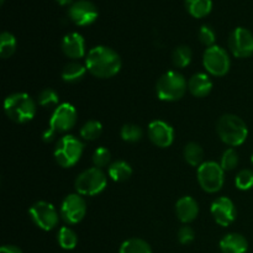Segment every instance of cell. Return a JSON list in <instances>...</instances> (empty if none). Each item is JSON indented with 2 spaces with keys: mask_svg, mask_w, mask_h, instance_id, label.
<instances>
[{
  "mask_svg": "<svg viewBox=\"0 0 253 253\" xmlns=\"http://www.w3.org/2000/svg\"><path fill=\"white\" fill-rule=\"evenodd\" d=\"M85 66L94 77L108 79L120 72L121 58L110 47L96 46L86 54Z\"/></svg>",
  "mask_w": 253,
  "mask_h": 253,
  "instance_id": "6da1fadb",
  "label": "cell"
},
{
  "mask_svg": "<svg viewBox=\"0 0 253 253\" xmlns=\"http://www.w3.org/2000/svg\"><path fill=\"white\" fill-rule=\"evenodd\" d=\"M216 131L222 142L231 147L241 146L249 136L246 123L234 114L222 115L217 121Z\"/></svg>",
  "mask_w": 253,
  "mask_h": 253,
  "instance_id": "7a4b0ae2",
  "label": "cell"
},
{
  "mask_svg": "<svg viewBox=\"0 0 253 253\" xmlns=\"http://www.w3.org/2000/svg\"><path fill=\"white\" fill-rule=\"evenodd\" d=\"M4 110L10 120L17 124H25L35 118L37 105L29 94L14 93L5 99Z\"/></svg>",
  "mask_w": 253,
  "mask_h": 253,
  "instance_id": "3957f363",
  "label": "cell"
},
{
  "mask_svg": "<svg viewBox=\"0 0 253 253\" xmlns=\"http://www.w3.org/2000/svg\"><path fill=\"white\" fill-rule=\"evenodd\" d=\"M188 90V82L182 73L169 71L163 74L157 82L156 91L160 100L177 101L184 96Z\"/></svg>",
  "mask_w": 253,
  "mask_h": 253,
  "instance_id": "277c9868",
  "label": "cell"
},
{
  "mask_svg": "<svg viewBox=\"0 0 253 253\" xmlns=\"http://www.w3.org/2000/svg\"><path fill=\"white\" fill-rule=\"evenodd\" d=\"M84 151V143L71 135L62 137L54 148V160L61 167L71 168L78 163Z\"/></svg>",
  "mask_w": 253,
  "mask_h": 253,
  "instance_id": "5b68a950",
  "label": "cell"
},
{
  "mask_svg": "<svg viewBox=\"0 0 253 253\" xmlns=\"http://www.w3.org/2000/svg\"><path fill=\"white\" fill-rule=\"evenodd\" d=\"M108 184L106 175L100 168H88L77 177L74 187L78 194L94 197L103 192Z\"/></svg>",
  "mask_w": 253,
  "mask_h": 253,
  "instance_id": "8992f818",
  "label": "cell"
},
{
  "mask_svg": "<svg viewBox=\"0 0 253 253\" xmlns=\"http://www.w3.org/2000/svg\"><path fill=\"white\" fill-rule=\"evenodd\" d=\"M224 172L221 166L214 161L204 162L198 168V182L204 192L207 193H216L224 185Z\"/></svg>",
  "mask_w": 253,
  "mask_h": 253,
  "instance_id": "52a82bcc",
  "label": "cell"
},
{
  "mask_svg": "<svg viewBox=\"0 0 253 253\" xmlns=\"http://www.w3.org/2000/svg\"><path fill=\"white\" fill-rule=\"evenodd\" d=\"M30 217L43 231H51L58 225L59 215L56 208L47 202H37L30 208Z\"/></svg>",
  "mask_w": 253,
  "mask_h": 253,
  "instance_id": "ba28073f",
  "label": "cell"
},
{
  "mask_svg": "<svg viewBox=\"0 0 253 253\" xmlns=\"http://www.w3.org/2000/svg\"><path fill=\"white\" fill-rule=\"evenodd\" d=\"M204 68L211 76L224 77L230 71V56L222 47L212 46L205 49L203 56Z\"/></svg>",
  "mask_w": 253,
  "mask_h": 253,
  "instance_id": "9c48e42d",
  "label": "cell"
},
{
  "mask_svg": "<svg viewBox=\"0 0 253 253\" xmlns=\"http://www.w3.org/2000/svg\"><path fill=\"white\" fill-rule=\"evenodd\" d=\"M78 114L76 108L69 103H63L54 109L53 114L49 120L48 128L57 135L72 130L76 126Z\"/></svg>",
  "mask_w": 253,
  "mask_h": 253,
  "instance_id": "30bf717a",
  "label": "cell"
},
{
  "mask_svg": "<svg viewBox=\"0 0 253 253\" xmlns=\"http://www.w3.org/2000/svg\"><path fill=\"white\" fill-rule=\"evenodd\" d=\"M229 48L237 58H247L253 54V34L245 27H237L230 34Z\"/></svg>",
  "mask_w": 253,
  "mask_h": 253,
  "instance_id": "8fae6325",
  "label": "cell"
},
{
  "mask_svg": "<svg viewBox=\"0 0 253 253\" xmlns=\"http://www.w3.org/2000/svg\"><path fill=\"white\" fill-rule=\"evenodd\" d=\"M86 214V203L81 194H69L61 205V216L67 224H78Z\"/></svg>",
  "mask_w": 253,
  "mask_h": 253,
  "instance_id": "7c38bea8",
  "label": "cell"
},
{
  "mask_svg": "<svg viewBox=\"0 0 253 253\" xmlns=\"http://www.w3.org/2000/svg\"><path fill=\"white\" fill-rule=\"evenodd\" d=\"M68 16L77 26H88L98 19L99 11L89 0H77L69 6Z\"/></svg>",
  "mask_w": 253,
  "mask_h": 253,
  "instance_id": "4fadbf2b",
  "label": "cell"
},
{
  "mask_svg": "<svg viewBox=\"0 0 253 253\" xmlns=\"http://www.w3.org/2000/svg\"><path fill=\"white\" fill-rule=\"evenodd\" d=\"M215 222L222 227L230 226L236 219V207L234 202L227 197H220L212 202L210 208Z\"/></svg>",
  "mask_w": 253,
  "mask_h": 253,
  "instance_id": "5bb4252c",
  "label": "cell"
},
{
  "mask_svg": "<svg viewBox=\"0 0 253 253\" xmlns=\"http://www.w3.org/2000/svg\"><path fill=\"white\" fill-rule=\"evenodd\" d=\"M148 137L157 147L167 148L174 141V130L166 121L155 120L148 125Z\"/></svg>",
  "mask_w": 253,
  "mask_h": 253,
  "instance_id": "9a60e30c",
  "label": "cell"
},
{
  "mask_svg": "<svg viewBox=\"0 0 253 253\" xmlns=\"http://www.w3.org/2000/svg\"><path fill=\"white\" fill-rule=\"evenodd\" d=\"M62 51L72 59L83 58L85 56V41L78 32H71L62 40Z\"/></svg>",
  "mask_w": 253,
  "mask_h": 253,
  "instance_id": "2e32d148",
  "label": "cell"
},
{
  "mask_svg": "<svg viewBox=\"0 0 253 253\" xmlns=\"http://www.w3.org/2000/svg\"><path fill=\"white\" fill-rule=\"evenodd\" d=\"M175 212L183 224H189L197 219L199 214V205L194 198L183 197L175 204Z\"/></svg>",
  "mask_w": 253,
  "mask_h": 253,
  "instance_id": "e0dca14e",
  "label": "cell"
},
{
  "mask_svg": "<svg viewBox=\"0 0 253 253\" xmlns=\"http://www.w3.org/2000/svg\"><path fill=\"white\" fill-rule=\"evenodd\" d=\"M220 250L222 253H246L249 250V242L241 234L232 232L222 237L220 241Z\"/></svg>",
  "mask_w": 253,
  "mask_h": 253,
  "instance_id": "ac0fdd59",
  "label": "cell"
},
{
  "mask_svg": "<svg viewBox=\"0 0 253 253\" xmlns=\"http://www.w3.org/2000/svg\"><path fill=\"white\" fill-rule=\"evenodd\" d=\"M188 89L192 95L197 98H204L209 95L212 89V82L205 73H197L188 81Z\"/></svg>",
  "mask_w": 253,
  "mask_h": 253,
  "instance_id": "d6986e66",
  "label": "cell"
},
{
  "mask_svg": "<svg viewBox=\"0 0 253 253\" xmlns=\"http://www.w3.org/2000/svg\"><path fill=\"white\" fill-rule=\"evenodd\" d=\"M86 71L88 69L85 64H82L79 62H69L62 71V79L67 83H76L84 78Z\"/></svg>",
  "mask_w": 253,
  "mask_h": 253,
  "instance_id": "ffe728a7",
  "label": "cell"
},
{
  "mask_svg": "<svg viewBox=\"0 0 253 253\" xmlns=\"http://www.w3.org/2000/svg\"><path fill=\"white\" fill-rule=\"evenodd\" d=\"M185 7L193 17L203 19L211 12L212 1L211 0H185Z\"/></svg>",
  "mask_w": 253,
  "mask_h": 253,
  "instance_id": "44dd1931",
  "label": "cell"
},
{
  "mask_svg": "<svg viewBox=\"0 0 253 253\" xmlns=\"http://www.w3.org/2000/svg\"><path fill=\"white\" fill-rule=\"evenodd\" d=\"M132 175V168L125 161H116L109 166V177L114 182H125Z\"/></svg>",
  "mask_w": 253,
  "mask_h": 253,
  "instance_id": "7402d4cb",
  "label": "cell"
},
{
  "mask_svg": "<svg viewBox=\"0 0 253 253\" xmlns=\"http://www.w3.org/2000/svg\"><path fill=\"white\" fill-rule=\"evenodd\" d=\"M184 160L193 167H200L204 160V150L197 142H189L184 147Z\"/></svg>",
  "mask_w": 253,
  "mask_h": 253,
  "instance_id": "603a6c76",
  "label": "cell"
},
{
  "mask_svg": "<svg viewBox=\"0 0 253 253\" xmlns=\"http://www.w3.org/2000/svg\"><path fill=\"white\" fill-rule=\"evenodd\" d=\"M119 253H152V249L145 240L128 239L123 242Z\"/></svg>",
  "mask_w": 253,
  "mask_h": 253,
  "instance_id": "cb8c5ba5",
  "label": "cell"
},
{
  "mask_svg": "<svg viewBox=\"0 0 253 253\" xmlns=\"http://www.w3.org/2000/svg\"><path fill=\"white\" fill-rule=\"evenodd\" d=\"M16 39L10 32L4 31L0 35V57L4 59L10 58L16 51Z\"/></svg>",
  "mask_w": 253,
  "mask_h": 253,
  "instance_id": "d4e9b609",
  "label": "cell"
},
{
  "mask_svg": "<svg viewBox=\"0 0 253 253\" xmlns=\"http://www.w3.org/2000/svg\"><path fill=\"white\" fill-rule=\"evenodd\" d=\"M57 240H58L59 246L63 250H73L76 249L77 244H78V236L74 232V230H72L71 227L63 226L59 229L58 235H57Z\"/></svg>",
  "mask_w": 253,
  "mask_h": 253,
  "instance_id": "484cf974",
  "label": "cell"
},
{
  "mask_svg": "<svg viewBox=\"0 0 253 253\" xmlns=\"http://www.w3.org/2000/svg\"><path fill=\"white\" fill-rule=\"evenodd\" d=\"M103 132V125L96 120H89L82 126L81 128V137L86 141H95L98 140Z\"/></svg>",
  "mask_w": 253,
  "mask_h": 253,
  "instance_id": "4316f807",
  "label": "cell"
},
{
  "mask_svg": "<svg viewBox=\"0 0 253 253\" xmlns=\"http://www.w3.org/2000/svg\"><path fill=\"white\" fill-rule=\"evenodd\" d=\"M192 49H190L189 46H178L177 48L173 51L172 59L173 64L178 68H184V67L189 66L190 62H192Z\"/></svg>",
  "mask_w": 253,
  "mask_h": 253,
  "instance_id": "83f0119b",
  "label": "cell"
},
{
  "mask_svg": "<svg viewBox=\"0 0 253 253\" xmlns=\"http://www.w3.org/2000/svg\"><path fill=\"white\" fill-rule=\"evenodd\" d=\"M120 135L121 138L126 142H137L142 138L143 131L140 126L135 125V124H125L121 127Z\"/></svg>",
  "mask_w": 253,
  "mask_h": 253,
  "instance_id": "f1b7e54d",
  "label": "cell"
},
{
  "mask_svg": "<svg viewBox=\"0 0 253 253\" xmlns=\"http://www.w3.org/2000/svg\"><path fill=\"white\" fill-rule=\"evenodd\" d=\"M235 184L240 190H250L253 188V170L242 169L235 178Z\"/></svg>",
  "mask_w": 253,
  "mask_h": 253,
  "instance_id": "f546056e",
  "label": "cell"
},
{
  "mask_svg": "<svg viewBox=\"0 0 253 253\" xmlns=\"http://www.w3.org/2000/svg\"><path fill=\"white\" fill-rule=\"evenodd\" d=\"M59 101L58 94L53 90V89H43L41 93L39 94L37 98V103L42 106V108H51V106L57 105Z\"/></svg>",
  "mask_w": 253,
  "mask_h": 253,
  "instance_id": "4dcf8cb0",
  "label": "cell"
},
{
  "mask_svg": "<svg viewBox=\"0 0 253 253\" xmlns=\"http://www.w3.org/2000/svg\"><path fill=\"white\" fill-rule=\"evenodd\" d=\"M237 165H239V155H237V152L234 148H229V150H226L222 153L221 162H220L222 169L232 170L237 167Z\"/></svg>",
  "mask_w": 253,
  "mask_h": 253,
  "instance_id": "1f68e13d",
  "label": "cell"
},
{
  "mask_svg": "<svg viewBox=\"0 0 253 253\" xmlns=\"http://www.w3.org/2000/svg\"><path fill=\"white\" fill-rule=\"evenodd\" d=\"M111 153L108 148L99 147L93 153V163L96 168H104L110 163Z\"/></svg>",
  "mask_w": 253,
  "mask_h": 253,
  "instance_id": "d6a6232c",
  "label": "cell"
},
{
  "mask_svg": "<svg viewBox=\"0 0 253 253\" xmlns=\"http://www.w3.org/2000/svg\"><path fill=\"white\" fill-rule=\"evenodd\" d=\"M199 40L204 46H207L208 48L209 47L215 46V40H216V36H215V31L208 25H204V26L200 27L199 30Z\"/></svg>",
  "mask_w": 253,
  "mask_h": 253,
  "instance_id": "836d02e7",
  "label": "cell"
},
{
  "mask_svg": "<svg viewBox=\"0 0 253 253\" xmlns=\"http://www.w3.org/2000/svg\"><path fill=\"white\" fill-rule=\"evenodd\" d=\"M195 234L194 230L190 226H183L180 227L179 231H178V240L182 245H189L190 242L194 241Z\"/></svg>",
  "mask_w": 253,
  "mask_h": 253,
  "instance_id": "e575fe53",
  "label": "cell"
},
{
  "mask_svg": "<svg viewBox=\"0 0 253 253\" xmlns=\"http://www.w3.org/2000/svg\"><path fill=\"white\" fill-rule=\"evenodd\" d=\"M0 253H22V251L14 245H5L0 249Z\"/></svg>",
  "mask_w": 253,
  "mask_h": 253,
  "instance_id": "d590c367",
  "label": "cell"
},
{
  "mask_svg": "<svg viewBox=\"0 0 253 253\" xmlns=\"http://www.w3.org/2000/svg\"><path fill=\"white\" fill-rule=\"evenodd\" d=\"M54 136H56V135H54V133L52 132L49 128H47V130L43 132V141H44V142H51V141L53 140Z\"/></svg>",
  "mask_w": 253,
  "mask_h": 253,
  "instance_id": "8d00e7d4",
  "label": "cell"
},
{
  "mask_svg": "<svg viewBox=\"0 0 253 253\" xmlns=\"http://www.w3.org/2000/svg\"><path fill=\"white\" fill-rule=\"evenodd\" d=\"M59 5L64 6V5H69V4H73V0H56Z\"/></svg>",
  "mask_w": 253,
  "mask_h": 253,
  "instance_id": "74e56055",
  "label": "cell"
},
{
  "mask_svg": "<svg viewBox=\"0 0 253 253\" xmlns=\"http://www.w3.org/2000/svg\"><path fill=\"white\" fill-rule=\"evenodd\" d=\"M251 162H252V165H253V153H252V157H251Z\"/></svg>",
  "mask_w": 253,
  "mask_h": 253,
  "instance_id": "f35d334b",
  "label": "cell"
},
{
  "mask_svg": "<svg viewBox=\"0 0 253 253\" xmlns=\"http://www.w3.org/2000/svg\"><path fill=\"white\" fill-rule=\"evenodd\" d=\"M4 1L5 0H0V2H1V4H4Z\"/></svg>",
  "mask_w": 253,
  "mask_h": 253,
  "instance_id": "ab89813d",
  "label": "cell"
}]
</instances>
